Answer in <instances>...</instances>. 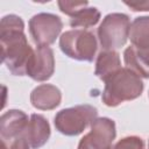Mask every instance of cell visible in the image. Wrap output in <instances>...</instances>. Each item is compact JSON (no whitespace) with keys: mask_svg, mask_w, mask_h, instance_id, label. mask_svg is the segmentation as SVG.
Segmentation results:
<instances>
[{"mask_svg":"<svg viewBox=\"0 0 149 149\" xmlns=\"http://www.w3.org/2000/svg\"><path fill=\"white\" fill-rule=\"evenodd\" d=\"M23 29L24 23L17 15L9 14L1 19V59L6 68L15 76H24L27 73V65L34 52Z\"/></svg>","mask_w":149,"mask_h":149,"instance_id":"1","label":"cell"},{"mask_svg":"<svg viewBox=\"0 0 149 149\" xmlns=\"http://www.w3.org/2000/svg\"><path fill=\"white\" fill-rule=\"evenodd\" d=\"M143 87L141 77L128 68H121L105 80L101 99L106 106L115 107L123 101L139 98Z\"/></svg>","mask_w":149,"mask_h":149,"instance_id":"2","label":"cell"},{"mask_svg":"<svg viewBox=\"0 0 149 149\" xmlns=\"http://www.w3.org/2000/svg\"><path fill=\"white\" fill-rule=\"evenodd\" d=\"M98 111L91 105H77L64 108L55 115L56 129L66 136H76L83 133L97 119Z\"/></svg>","mask_w":149,"mask_h":149,"instance_id":"3","label":"cell"},{"mask_svg":"<svg viewBox=\"0 0 149 149\" xmlns=\"http://www.w3.org/2000/svg\"><path fill=\"white\" fill-rule=\"evenodd\" d=\"M130 20L129 16L123 13L107 14L99 28L98 38L104 50H116L123 47L129 36Z\"/></svg>","mask_w":149,"mask_h":149,"instance_id":"4","label":"cell"},{"mask_svg":"<svg viewBox=\"0 0 149 149\" xmlns=\"http://www.w3.org/2000/svg\"><path fill=\"white\" fill-rule=\"evenodd\" d=\"M59 48L72 59L92 62L97 51V38L88 30L72 29L61 35Z\"/></svg>","mask_w":149,"mask_h":149,"instance_id":"5","label":"cell"},{"mask_svg":"<svg viewBox=\"0 0 149 149\" xmlns=\"http://www.w3.org/2000/svg\"><path fill=\"white\" fill-rule=\"evenodd\" d=\"M63 22L58 15L38 13L29 20V33L37 45L52 44L62 31Z\"/></svg>","mask_w":149,"mask_h":149,"instance_id":"6","label":"cell"},{"mask_svg":"<svg viewBox=\"0 0 149 149\" xmlns=\"http://www.w3.org/2000/svg\"><path fill=\"white\" fill-rule=\"evenodd\" d=\"M90 127V133L79 141L77 149H112L116 136L115 122L109 118H97Z\"/></svg>","mask_w":149,"mask_h":149,"instance_id":"7","label":"cell"},{"mask_svg":"<svg viewBox=\"0 0 149 149\" xmlns=\"http://www.w3.org/2000/svg\"><path fill=\"white\" fill-rule=\"evenodd\" d=\"M55 71V57L50 47L38 45L27 65V76L36 81L48 80Z\"/></svg>","mask_w":149,"mask_h":149,"instance_id":"8","label":"cell"},{"mask_svg":"<svg viewBox=\"0 0 149 149\" xmlns=\"http://www.w3.org/2000/svg\"><path fill=\"white\" fill-rule=\"evenodd\" d=\"M30 148L38 149L43 147L50 137V126L48 120L41 114H31L26 129L21 134Z\"/></svg>","mask_w":149,"mask_h":149,"instance_id":"9","label":"cell"},{"mask_svg":"<svg viewBox=\"0 0 149 149\" xmlns=\"http://www.w3.org/2000/svg\"><path fill=\"white\" fill-rule=\"evenodd\" d=\"M28 116L20 109H9L1 115L0 119V133L5 140H12L19 137L27 127Z\"/></svg>","mask_w":149,"mask_h":149,"instance_id":"10","label":"cell"},{"mask_svg":"<svg viewBox=\"0 0 149 149\" xmlns=\"http://www.w3.org/2000/svg\"><path fill=\"white\" fill-rule=\"evenodd\" d=\"M62 100V93L58 87L51 84H41L30 93L31 105L41 111H50L56 108Z\"/></svg>","mask_w":149,"mask_h":149,"instance_id":"11","label":"cell"},{"mask_svg":"<svg viewBox=\"0 0 149 149\" xmlns=\"http://www.w3.org/2000/svg\"><path fill=\"white\" fill-rule=\"evenodd\" d=\"M126 68L134 71L139 77L149 78V48L130 45L123 52Z\"/></svg>","mask_w":149,"mask_h":149,"instance_id":"12","label":"cell"},{"mask_svg":"<svg viewBox=\"0 0 149 149\" xmlns=\"http://www.w3.org/2000/svg\"><path fill=\"white\" fill-rule=\"evenodd\" d=\"M120 69H121V61H120V55L116 51L102 50L101 52H99L94 70V73L99 79L105 81L109 76H112Z\"/></svg>","mask_w":149,"mask_h":149,"instance_id":"13","label":"cell"},{"mask_svg":"<svg viewBox=\"0 0 149 149\" xmlns=\"http://www.w3.org/2000/svg\"><path fill=\"white\" fill-rule=\"evenodd\" d=\"M129 40L134 47L149 48V16H139L130 24Z\"/></svg>","mask_w":149,"mask_h":149,"instance_id":"14","label":"cell"},{"mask_svg":"<svg viewBox=\"0 0 149 149\" xmlns=\"http://www.w3.org/2000/svg\"><path fill=\"white\" fill-rule=\"evenodd\" d=\"M100 20V12L95 7H86L74 14L70 20L72 28H88L98 23Z\"/></svg>","mask_w":149,"mask_h":149,"instance_id":"15","label":"cell"},{"mask_svg":"<svg viewBox=\"0 0 149 149\" xmlns=\"http://www.w3.org/2000/svg\"><path fill=\"white\" fill-rule=\"evenodd\" d=\"M112 149H144V142L139 136H127L119 140Z\"/></svg>","mask_w":149,"mask_h":149,"instance_id":"16","label":"cell"},{"mask_svg":"<svg viewBox=\"0 0 149 149\" xmlns=\"http://www.w3.org/2000/svg\"><path fill=\"white\" fill-rule=\"evenodd\" d=\"M58 7L61 9V12H63L64 14L69 15V16H73L74 14H77L79 10H81L83 8H86L88 2L87 1H58Z\"/></svg>","mask_w":149,"mask_h":149,"instance_id":"17","label":"cell"},{"mask_svg":"<svg viewBox=\"0 0 149 149\" xmlns=\"http://www.w3.org/2000/svg\"><path fill=\"white\" fill-rule=\"evenodd\" d=\"M125 5H127L130 9H133L134 12H146L149 10V1H126Z\"/></svg>","mask_w":149,"mask_h":149,"instance_id":"18","label":"cell"},{"mask_svg":"<svg viewBox=\"0 0 149 149\" xmlns=\"http://www.w3.org/2000/svg\"><path fill=\"white\" fill-rule=\"evenodd\" d=\"M29 147L30 146L27 142V140L22 135H20L19 137H16V139L13 140L9 149H29Z\"/></svg>","mask_w":149,"mask_h":149,"instance_id":"19","label":"cell"},{"mask_svg":"<svg viewBox=\"0 0 149 149\" xmlns=\"http://www.w3.org/2000/svg\"><path fill=\"white\" fill-rule=\"evenodd\" d=\"M148 97H149V93H148Z\"/></svg>","mask_w":149,"mask_h":149,"instance_id":"20","label":"cell"}]
</instances>
